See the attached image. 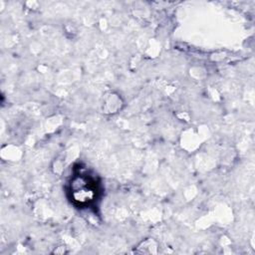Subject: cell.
Segmentation results:
<instances>
[{"instance_id":"1","label":"cell","mask_w":255,"mask_h":255,"mask_svg":"<svg viewBox=\"0 0 255 255\" xmlns=\"http://www.w3.org/2000/svg\"><path fill=\"white\" fill-rule=\"evenodd\" d=\"M72 195L74 200L79 203L90 202L95 197V187L93 183H90L89 178L76 177L72 183Z\"/></svg>"}]
</instances>
